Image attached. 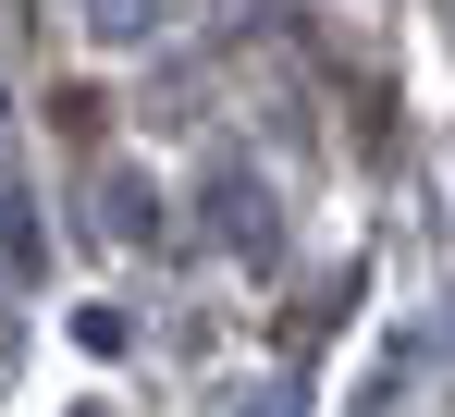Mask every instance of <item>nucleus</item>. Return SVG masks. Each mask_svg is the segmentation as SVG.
I'll use <instances>...</instances> for the list:
<instances>
[]
</instances>
